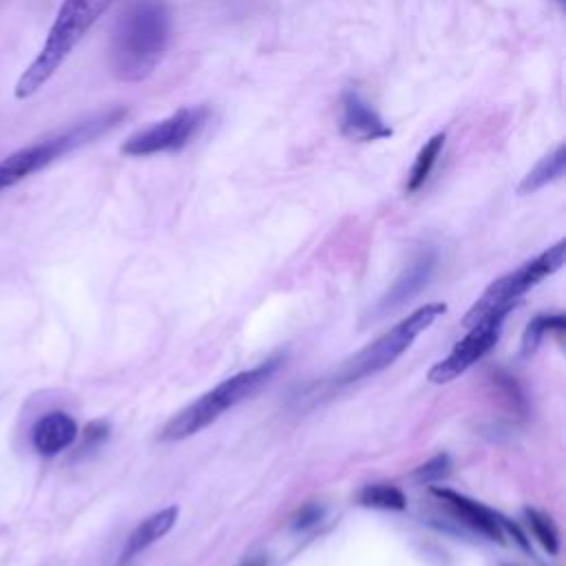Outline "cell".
Segmentation results:
<instances>
[{
  "instance_id": "obj_1",
  "label": "cell",
  "mask_w": 566,
  "mask_h": 566,
  "mask_svg": "<svg viewBox=\"0 0 566 566\" xmlns=\"http://www.w3.org/2000/svg\"><path fill=\"white\" fill-rule=\"evenodd\" d=\"M170 40V11L166 0H126L119 11L108 49L111 71L117 80L139 82L159 64Z\"/></svg>"
},
{
  "instance_id": "obj_10",
  "label": "cell",
  "mask_w": 566,
  "mask_h": 566,
  "mask_svg": "<svg viewBox=\"0 0 566 566\" xmlns=\"http://www.w3.org/2000/svg\"><path fill=\"white\" fill-rule=\"evenodd\" d=\"M433 265H436V252L424 248L416 254V259L411 261V265L398 276V281L387 290V294L378 301V305L369 312V318L376 321V318H382L385 314L394 312L396 307H400L402 303H407L409 298H413L420 287L431 279V272H433Z\"/></svg>"
},
{
  "instance_id": "obj_5",
  "label": "cell",
  "mask_w": 566,
  "mask_h": 566,
  "mask_svg": "<svg viewBox=\"0 0 566 566\" xmlns=\"http://www.w3.org/2000/svg\"><path fill=\"white\" fill-rule=\"evenodd\" d=\"M447 312L444 303H427L418 310H413L409 316L398 321L389 332L378 336L374 343L365 345L360 352H356L352 358H347L334 376L327 380L329 387H343L352 385L356 380H363L367 376H374L389 367L402 352L411 347V343L431 327V323Z\"/></svg>"
},
{
  "instance_id": "obj_12",
  "label": "cell",
  "mask_w": 566,
  "mask_h": 566,
  "mask_svg": "<svg viewBox=\"0 0 566 566\" xmlns=\"http://www.w3.org/2000/svg\"><path fill=\"white\" fill-rule=\"evenodd\" d=\"M77 438V422L66 411L44 413L31 429V444L40 455H55Z\"/></svg>"
},
{
  "instance_id": "obj_20",
  "label": "cell",
  "mask_w": 566,
  "mask_h": 566,
  "mask_svg": "<svg viewBox=\"0 0 566 566\" xmlns=\"http://www.w3.org/2000/svg\"><path fill=\"white\" fill-rule=\"evenodd\" d=\"M323 515H325L323 506H318V504H307V506H303V509L294 515V520H292V528H296V531H301V528H310V526H314L316 522H321V520H323Z\"/></svg>"
},
{
  "instance_id": "obj_22",
  "label": "cell",
  "mask_w": 566,
  "mask_h": 566,
  "mask_svg": "<svg viewBox=\"0 0 566 566\" xmlns=\"http://www.w3.org/2000/svg\"><path fill=\"white\" fill-rule=\"evenodd\" d=\"M241 566H268V557L265 555H254V557L245 559Z\"/></svg>"
},
{
  "instance_id": "obj_2",
  "label": "cell",
  "mask_w": 566,
  "mask_h": 566,
  "mask_svg": "<svg viewBox=\"0 0 566 566\" xmlns=\"http://www.w3.org/2000/svg\"><path fill=\"white\" fill-rule=\"evenodd\" d=\"M113 2L115 0H62L42 49L15 82V97L27 99L35 95Z\"/></svg>"
},
{
  "instance_id": "obj_19",
  "label": "cell",
  "mask_w": 566,
  "mask_h": 566,
  "mask_svg": "<svg viewBox=\"0 0 566 566\" xmlns=\"http://www.w3.org/2000/svg\"><path fill=\"white\" fill-rule=\"evenodd\" d=\"M449 469H451V458H449L447 453H438V455H433L431 460H427L424 464L416 467L413 473H411V478H413V482H418V484H429V482H436V480H440L442 475H447Z\"/></svg>"
},
{
  "instance_id": "obj_11",
  "label": "cell",
  "mask_w": 566,
  "mask_h": 566,
  "mask_svg": "<svg viewBox=\"0 0 566 566\" xmlns=\"http://www.w3.org/2000/svg\"><path fill=\"white\" fill-rule=\"evenodd\" d=\"M431 493L442 500V504H447V509L460 517L467 526H471L475 533L493 539V542H504V528H502V522H500V515L493 513L491 509H486L484 504L458 493V491H451V489H440V486H433Z\"/></svg>"
},
{
  "instance_id": "obj_17",
  "label": "cell",
  "mask_w": 566,
  "mask_h": 566,
  "mask_svg": "<svg viewBox=\"0 0 566 566\" xmlns=\"http://www.w3.org/2000/svg\"><path fill=\"white\" fill-rule=\"evenodd\" d=\"M524 515H526V522L535 535V539L551 553L555 555L559 551V535H557V528L553 524V520L535 509H524Z\"/></svg>"
},
{
  "instance_id": "obj_21",
  "label": "cell",
  "mask_w": 566,
  "mask_h": 566,
  "mask_svg": "<svg viewBox=\"0 0 566 566\" xmlns=\"http://www.w3.org/2000/svg\"><path fill=\"white\" fill-rule=\"evenodd\" d=\"M106 436H108V424H106V422H91V424L84 429V433H82V438H84V449H86V447H93V444H97V442H102Z\"/></svg>"
},
{
  "instance_id": "obj_6",
  "label": "cell",
  "mask_w": 566,
  "mask_h": 566,
  "mask_svg": "<svg viewBox=\"0 0 566 566\" xmlns=\"http://www.w3.org/2000/svg\"><path fill=\"white\" fill-rule=\"evenodd\" d=\"M566 261V241H557L555 245H551L548 250H544L542 254H537L535 259L526 261L524 265L515 268L513 272L500 276L497 281H493L484 294L471 305V310L467 312V316L462 318L464 327L475 325L478 321H482L489 314L495 312H509L511 305L533 285H537L539 281H544L546 276H551L553 272H557Z\"/></svg>"
},
{
  "instance_id": "obj_8",
  "label": "cell",
  "mask_w": 566,
  "mask_h": 566,
  "mask_svg": "<svg viewBox=\"0 0 566 566\" xmlns=\"http://www.w3.org/2000/svg\"><path fill=\"white\" fill-rule=\"evenodd\" d=\"M506 314L509 312H495L471 325L467 336L460 338L453 345V349L429 369V380L436 385L451 382L453 378L464 374L473 363H478L486 352H491L502 334V323Z\"/></svg>"
},
{
  "instance_id": "obj_9",
  "label": "cell",
  "mask_w": 566,
  "mask_h": 566,
  "mask_svg": "<svg viewBox=\"0 0 566 566\" xmlns=\"http://www.w3.org/2000/svg\"><path fill=\"white\" fill-rule=\"evenodd\" d=\"M340 133L354 142H378L391 137L389 124L356 88H347L343 93Z\"/></svg>"
},
{
  "instance_id": "obj_3",
  "label": "cell",
  "mask_w": 566,
  "mask_h": 566,
  "mask_svg": "<svg viewBox=\"0 0 566 566\" xmlns=\"http://www.w3.org/2000/svg\"><path fill=\"white\" fill-rule=\"evenodd\" d=\"M126 115H128L126 106H111V108L97 111V113L71 124L69 128H64L55 135H49L31 146H24V148L11 153L9 157H4L0 161V192L20 184L27 177L40 172L42 168L51 166L55 159L102 137L104 133L115 128Z\"/></svg>"
},
{
  "instance_id": "obj_4",
  "label": "cell",
  "mask_w": 566,
  "mask_h": 566,
  "mask_svg": "<svg viewBox=\"0 0 566 566\" xmlns=\"http://www.w3.org/2000/svg\"><path fill=\"white\" fill-rule=\"evenodd\" d=\"M276 367H279V360H265L256 367L243 369V371L221 380L210 391H206L203 396L192 400L188 407L177 411L159 431V440L177 442V440H186V438L199 433L201 429L212 424L226 409H230V407L239 405L241 400L250 398L252 394H256L259 387L270 380V376L274 374Z\"/></svg>"
},
{
  "instance_id": "obj_16",
  "label": "cell",
  "mask_w": 566,
  "mask_h": 566,
  "mask_svg": "<svg viewBox=\"0 0 566 566\" xmlns=\"http://www.w3.org/2000/svg\"><path fill=\"white\" fill-rule=\"evenodd\" d=\"M358 504L367 509H380V511H405L407 497L405 493L394 484H367L358 493Z\"/></svg>"
},
{
  "instance_id": "obj_15",
  "label": "cell",
  "mask_w": 566,
  "mask_h": 566,
  "mask_svg": "<svg viewBox=\"0 0 566 566\" xmlns=\"http://www.w3.org/2000/svg\"><path fill=\"white\" fill-rule=\"evenodd\" d=\"M442 148H444V133H438L429 142H424V146L418 150L416 161H413V166L409 170L407 186H405L407 192H416V190H420L424 186V181L429 179V175H431V170H433Z\"/></svg>"
},
{
  "instance_id": "obj_14",
  "label": "cell",
  "mask_w": 566,
  "mask_h": 566,
  "mask_svg": "<svg viewBox=\"0 0 566 566\" xmlns=\"http://www.w3.org/2000/svg\"><path fill=\"white\" fill-rule=\"evenodd\" d=\"M566 168V146L557 144L551 153H546L520 181L517 192L520 195H531L537 192L539 188L557 181L564 175Z\"/></svg>"
},
{
  "instance_id": "obj_23",
  "label": "cell",
  "mask_w": 566,
  "mask_h": 566,
  "mask_svg": "<svg viewBox=\"0 0 566 566\" xmlns=\"http://www.w3.org/2000/svg\"><path fill=\"white\" fill-rule=\"evenodd\" d=\"M557 2H559V4H564V0H557Z\"/></svg>"
},
{
  "instance_id": "obj_7",
  "label": "cell",
  "mask_w": 566,
  "mask_h": 566,
  "mask_svg": "<svg viewBox=\"0 0 566 566\" xmlns=\"http://www.w3.org/2000/svg\"><path fill=\"white\" fill-rule=\"evenodd\" d=\"M210 111L206 106H184L166 119L137 130L122 144V153L128 157H148L159 153H177L190 144L192 137L206 126Z\"/></svg>"
},
{
  "instance_id": "obj_13",
  "label": "cell",
  "mask_w": 566,
  "mask_h": 566,
  "mask_svg": "<svg viewBox=\"0 0 566 566\" xmlns=\"http://www.w3.org/2000/svg\"><path fill=\"white\" fill-rule=\"evenodd\" d=\"M177 517H179V509L177 506H166V509L148 515L146 520H142L133 528V533L126 537V544H124L122 555H119V564H126L128 559H133L142 551H146L150 544L161 539L175 526Z\"/></svg>"
},
{
  "instance_id": "obj_18",
  "label": "cell",
  "mask_w": 566,
  "mask_h": 566,
  "mask_svg": "<svg viewBox=\"0 0 566 566\" xmlns=\"http://www.w3.org/2000/svg\"><path fill=\"white\" fill-rule=\"evenodd\" d=\"M564 327H566V318L562 316V314H551V316H537V318H533L531 323H528V327H526V332H524V340H522V352L524 354H531V352H535V347L539 345V340H542V336L546 334V332H564Z\"/></svg>"
}]
</instances>
